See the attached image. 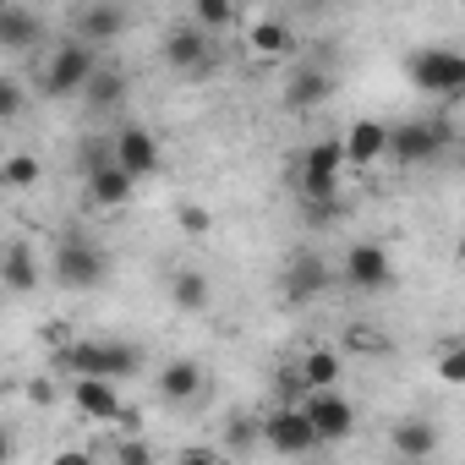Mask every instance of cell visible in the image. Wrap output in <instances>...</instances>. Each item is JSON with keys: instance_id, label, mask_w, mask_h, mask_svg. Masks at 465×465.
I'll return each instance as SVG.
<instances>
[{"instance_id": "cell-34", "label": "cell", "mask_w": 465, "mask_h": 465, "mask_svg": "<svg viewBox=\"0 0 465 465\" xmlns=\"http://www.w3.org/2000/svg\"><path fill=\"white\" fill-rule=\"evenodd\" d=\"M115 454H121L126 465H148V460H153V449H148V443H121Z\"/></svg>"}, {"instance_id": "cell-4", "label": "cell", "mask_w": 465, "mask_h": 465, "mask_svg": "<svg viewBox=\"0 0 465 465\" xmlns=\"http://www.w3.org/2000/svg\"><path fill=\"white\" fill-rule=\"evenodd\" d=\"M99 72V45H88V39H61L55 50H50V61H45V72H39V88L50 94V99H83V88H88V77Z\"/></svg>"}, {"instance_id": "cell-20", "label": "cell", "mask_w": 465, "mask_h": 465, "mask_svg": "<svg viewBox=\"0 0 465 465\" xmlns=\"http://www.w3.org/2000/svg\"><path fill=\"white\" fill-rule=\"evenodd\" d=\"M0 280H6V291H12V296L39 291V269H34L28 242H12V247H6V258H0Z\"/></svg>"}, {"instance_id": "cell-8", "label": "cell", "mask_w": 465, "mask_h": 465, "mask_svg": "<svg viewBox=\"0 0 465 465\" xmlns=\"http://www.w3.org/2000/svg\"><path fill=\"white\" fill-rule=\"evenodd\" d=\"M345 285L361 291V296L389 291V285H394V258H389L378 242H356V247L345 252Z\"/></svg>"}, {"instance_id": "cell-10", "label": "cell", "mask_w": 465, "mask_h": 465, "mask_svg": "<svg viewBox=\"0 0 465 465\" xmlns=\"http://www.w3.org/2000/svg\"><path fill=\"white\" fill-rule=\"evenodd\" d=\"M72 28H77V39H88V45H110V39H121V34L132 28V17H126L121 0H88Z\"/></svg>"}, {"instance_id": "cell-16", "label": "cell", "mask_w": 465, "mask_h": 465, "mask_svg": "<svg viewBox=\"0 0 465 465\" xmlns=\"http://www.w3.org/2000/svg\"><path fill=\"white\" fill-rule=\"evenodd\" d=\"M72 400L88 421H115L126 411L121 394H115V378H72Z\"/></svg>"}, {"instance_id": "cell-18", "label": "cell", "mask_w": 465, "mask_h": 465, "mask_svg": "<svg viewBox=\"0 0 465 465\" xmlns=\"http://www.w3.org/2000/svg\"><path fill=\"white\" fill-rule=\"evenodd\" d=\"M345 153H351L356 170L383 164V159H389V126H383V121H356V126L345 132Z\"/></svg>"}, {"instance_id": "cell-13", "label": "cell", "mask_w": 465, "mask_h": 465, "mask_svg": "<svg viewBox=\"0 0 465 465\" xmlns=\"http://www.w3.org/2000/svg\"><path fill=\"white\" fill-rule=\"evenodd\" d=\"M115 159L143 181V175H153V170H159V159H164V153H159V137H153L148 126H137V121H132V126H121V132H115Z\"/></svg>"}, {"instance_id": "cell-21", "label": "cell", "mask_w": 465, "mask_h": 465, "mask_svg": "<svg viewBox=\"0 0 465 465\" xmlns=\"http://www.w3.org/2000/svg\"><path fill=\"white\" fill-rule=\"evenodd\" d=\"M34 39H39V17L12 0V6L0 12V50H28Z\"/></svg>"}, {"instance_id": "cell-35", "label": "cell", "mask_w": 465, "mask_h": 465, "mask_svg": "<svg viewBox=\"0 0 465 465\" xmlns=\"http://www.w3.org/2000/svg\"><path fill=\"white\" fill-rule=\"evenodd\" d=\"M28 400H34V405H50V400H55V389H50V383H28Z\"/></svg>"}, {"instance_id": "cell-32", "label": "cell", "mask_w": 465, "mask_h": 465, "mask_svg": "<svg viewBox=\"0 0 465 465\" xmlns=\"http://www.w3.org/2000/svg\"><path fill=\"white\" fill-rule=\"evenodd\" d=\"M175 219H181V230H192V236H203V230L213 224L208 208H197V203H175Z\"/></svg>"}, {"instance_id": "cell-6", "label": "cell", "mask_w": 465, "mask_h": 465, "mask_svg": "<svg viewBox=\"0 0 465 465\" xmlns=\"http://www.w3.org/2000/svg\"><path fill=\"white\" fill-rule=\"evenodd\" d=\"M263 443H269L274 454H312V449H323V438H318L307 405H296V400H280V405L263 416Z\"/></svg>"}, {"instance_id": "cell-37", "label": "cell", "mask_w": 465, "mask_h": 465, "mask_svg": "<svg viewBox=\"0 0 465 465\" xmlns=\"http://www.w3.org/2000/svg\"><path fill=\"white\" fill-rule=\"evenodd\" d=\"M454 148H460V159H465V132H460V143H454Z\"/></svg>"}, {"instance_id": "cell-36", "label": "cell", "mask_w": 465, "mask_h": 465, "mask_svg": "<svg viewBox=\"0 0 465 465\" xmlns=\"http://www.w3.org/2000/svg\"><path fill=\"white\" fill-rule=\"evenodd\" d=\"M454 258H460V263H465V236H460V242H454Z\"/></svg>"}, {"instance_id": "cell-1", "label": "cell", "mask_w": 465, "mask_h": 465, "mask_svg": "<svg viewBox=\"0 0 465 465\" xmlns=\"http://www.w3.org/2000/svg\"><path fill=\"white\" fill-rule=\"evenodd\" d=\"M345 164H351V153H345V137H318L307 153H302V203L318 213V219H329L334 213V197H340V175H345Z\"/></svg>"}, {"instance_id": "cell-5", "label": "cell", "mask_w": 465, "mask_h": 465, "mask_svg": "<svg viewBox=\"0 0 465 465\" xmlns=\"http://www.w3.org/2000/svg\"><path fill=\"white\" fill-rule=\"evenodd\" d=\"M454 143H460V132H454L443 115H432V121H400V126H389V159H394L400 170H421V164L443 159V148H454Z\"/></svg>"}, {"instance_id": "cell-24", "label": "cell", "mask_w": 465, "mask_h": 465, "mask_svg": "<svg viewBox=\"0 0 465 465\" xmlns=\"http://www.w3.org/2000/svg\"><path fill=\"white\" fill-rule=\"evenodd\" d=\"M170 302H175L181 312H203V307H208V274L175 269V274H170Z\"/></svg>"}, {"instance_id": "cell-9", "label": "cell", "mask_w": 465, "mask_h": 465, "mask_svg": "<svg viewBox=\"0 0 465 465\" xmlns=\"http://www.w3.org/2000/svg\"><path fill=\"white\" fill-rule=\"evenodd\" d=\"M302 405H307V416H312V427H318L323 443H345L356 432V405L340 389H307Z\"/></svg>"}, {"instance_id": "cell-7", "label": "cell", "mask_w": 465, "mask_h": 465, "mask_svg": "<svg viewBox=\"0 0 465 465\" xmlns=\"http://www.w3.org/2000/svg\"><path fill=\"white\" fill-rule=\"evenodd\" d=\"M50 274H55V285H66V291H99L104 274H110V263H104V252H99L94 242L66 236V242L55 247V258H50Z\"/></svg>"}, {"instance_id": "cell-12", "label": "cell", "mask_w": 465, "mask_h": 465, "mask_svg": "<svg viewBox=\"0 0 465 465\" xmlns=\"http://www.w3.org/2000/svg\"><path fill=\"white\" fill-rule=\"evenodd\" d=\"M164 61H170V72H181V77H203V66H208V28H170V39H164Z\"/></svg>"}, {"instance_id": "cell-26", "label": "cell", "mask_w": 465, "mask_h": 465, "mask_svg": "<svg viewBox=\"0 0 465 465\" xmlns=\"http://www.w3.org/2000/svg\"><path fill=\"white\" fill-rule=\"evenodd\" d=\"M432 372L449 383V389H465V340H443L432 351Z\"/></svg>"}, {"instance_id": "cell-33", "label": "cell", "mask_w": 465, "mask_h": 465, "mask_svg": "<svg viewBox=\"0 0 465 465\" xmlns=\"http://www.w3.org/2000/svg\"><path fill=\"white\" fill-rule=\"evenodd\" d=\"M252 432H263V421L252 427V416H236V421H230V443H236V449H252Z\"/></svg>"}, {"instance_id": "cell-19", "label": "cell", "mask_w": 465, "mask_h": 465, "mask_svg": "<svg viewBox=\"0 0 465 465\" xmlns=\"http://www.w3.org/2000/svg\"><path fill=\"white\" fill-rule=\"evenodd\" d=\"M203 394V367L197 361H164L159 367V400L164 405H186Z\"/></svg>"}, {"instance_id": "cell-23", "label": "cell", "mask_w": 465, "mask_h": 465, "mask_svg": "<svg viewBox=\"0 0 465 465\" xmlns=\"http://www.w3.org/2000/svg\"><path fill=\"white\" fill-rule=\"evenodd\" d=\"M247 45H252V55H258V61H274V55H285V50H291V28H285L280 17H263V23H252V28H247Z\"/></svg>"}, {"instance_id": "cell-28", "label": "cell", "mask_w": 465, "mask_h": 465, "mask_svg": "<svg viewBox=\"0 0 465 465\" xmlns=\"http://www.w3.org/2000/svg\"><path fill=\"white\" fill-rule=\"evenodd\" d=\"M192 23L197 28H236V0H192Z\"/></svg>"}, {"instance_id": "cell-11", "label": "cell", "mask_w": 465, "mask_h": 465, "mask_svg": "<svg viewBox=\"0 0 465 465\" xmlns=\"http://www.w3.org/2000/svg\"><path fill=\"white\" fill-rule=\"evenodd\" d=\"M280 291H285V302H318V296L329 291V263H323L318 252H296V258L285 263Z\"/></svg>"}, {"instance_id": "cell-15", "label": "cell", "mask_w": 465, "mask_h": 465, "mask_svg": "<svg viewBox=\"0 0 465 465\" xmlns=\"http://www.w3.org/2000/svg\"><path fill=\"white\" fill-rule=\"evenodd\" d=\"M329 94H334V77H329L323 66H296V72L285 77V104H291L296 115H312L318 104H329Z\"/></svg>"}, {"instance_id": "cell-25", "label": "cell", "mask_w": 465, "mask_h": 465, "mask_svg": "<svg viewBox=\"0 0 465 465\" xmlns=\"http://www.w3.org/2000/svg\"><path fill=\"white\" fill-rule=\"evenodd\" d=\"M302 372H307L312 389H334L340 372H345V361H340V351H307L302 356Z\"/></svg>"}, {"instance_id": "cell-17", "label": "cell", "mask_w": 465, "mask_h": 465, "mask_svg": "<svg viewBox=\"0 0 465 465\" xmlns=\"http://www.w3.org/2000/svg\"><path fill=\"white\" fill-rule=\"evenodd\" d=\"M438 427L432 421H421V416H405V421H394L389 427V449L400 454V460H427V454H438Z\"/></svg>"}, {"instance_id": "cell-30", "label": "cell", "mask_w": 465, "mask_h": 465, "mask_svg": "<svg viewBox=\"0 0 465 465\" xmlns=\"http://www.w3.org/2000/svg\"><path fill=\"white\" fill-rule=\"evenodd\" d=\"M110 159H115V137H110V143H83V148H77V170H83V175L99 170V164H110Z\"/></svg>"}, {"instance_id": "cell-22", "label": "cell", "mask_w": 465, "mask_h": 465, "mask_svg": "<svg viewBox=\"0 0 465 465\" xmlns=\"http://www.w3.org/2000/svg\"><path fill=\"white\" fill-rule=\"evenodd\" d=\"M83 99H88V110H121V99H126V77H121L115 66H104V61H99V72L88 77Z\"/></svg>"}, {"instance_id": "cell-2", "label": "cell", "mask_w": 465, "mask_h": 465, "mask_svg": "<svg viewBox=\"0 0 465 465\" xmlns=\"http://www.w3.org/2000/svg\"><path fill=\"white\" fill-rule=\"evenodd\" d=\"M61 367L72 378H137L143 372V351L126 340H72L61 351Z\"/></svg>"}, {"instance_id": "cell-29", "label": "cell", "mask_w": 465, "mask_h": 465, "mask_svg": "<svg viewBox=\"0 0 465 465\" xmlns=\"http://www.w3.org/2000/svg\"><path fill=\"white\" fill-rule=\"evenodd\" d=\"M274 378H280V383H274V389H280V400H296V405H302V400H307V389H312V383H307V372H302V361H296V367H280Z\"/></svg>"}, {"instance_id": "cell-31", "label": "cell", "mask_w": 465, "mask_h": 465, "mask_svg": "<svg viewBox=\"0 0 465 465\" xmlns=\"http://www.w3.org/2000/svg\"><path fill=\"white\" fill-rule=\"evenodd\" d=\"M17 115H23V83L0 77V121H17Z\"/></svg>"}, {"instance_id": "cell-27", "label": "cell", "mask_w": 465, "mask_h": 465, "mask_svg": "<svg viewBox=\"0 0 465 465\" xmlns=\"http://www.w3.org/2000/svg\"><path fill=\"white\" fill-rule=\"evenodd\" d=\"M0 181H6L12 192H28V186L45 181V159H34V153H12L6 170H0Z\"/></svg>"}, {"instance_id": "cell-3", "label": "cell", "mask_w": 465, "mask_h": 465, "mask_svg": "<svg viewBox=\"0 0 465 465\" xmlns=\"http://www.w3.org/2000/svg\"><path fill=\"white\" fill-rule=\"evenodd\" d=\"M405 83L432 99H460L465 94V50L449 45H421L405 55Z\"/></svg>"}, {"instance_id": "cell-14", "label": "cell", "mask_w": 465, "mask_h": 465, "mask_svg": "<svg viewBox=\"0 0 465 465\" xmlns=\"http://www.w3.org/2000/svg\"><path fill=\"white\" fill-rule=\"evenodd\" d=\"M83 186H88V203H94V208H121V203H132L137 175H132L121 159H110V164L88 170V175H83Z\"/></svg>"}]
</instances>
